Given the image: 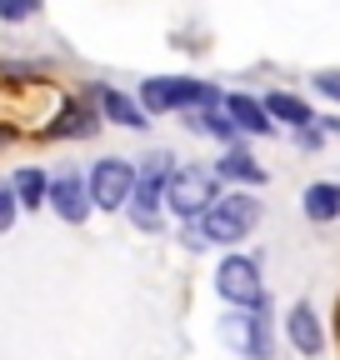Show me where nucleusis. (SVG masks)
<instances>
[{
  "label": "nucleus",
  "instance_id": "3",
  "mask_svg": "<svg viewBox=\"0 0 340 360\" xmlns=\"http://www.w3.org/2000/svg\"><path fill=\"white\" fill-rule=\"evenodd\" d=\"M216 290H221L230 305H240V310H261V305H266L261 270H255V260H245V255H225V260H221Z\"/></svg>",
  "mask_w": 340,
  "mask_h": 360
},
{
  "label": "nucleus",
  "instance_id": "8",
  "mask_svg": "<svg viewBox=\"0 0 340 360\" xmlns=\"http://www.w3.org/2000/svg\"><path fill=\"white\" fill-rule=\"evenodd\" d=\"M225 110H230V120H235V130H245V135H270V110L255 101V96H225Z\"/></svg>",
  "mask_w": 340,
  "mask_h": 360
},
{
  "label": "nucleus",
  "instance_id": "19",
  "mask_svg": "<svg viewBox=\"0 0 340 360\" xmlns=\"http://www.w3.org/2000/svg\"><path fill=\"white\" fill-rule=\"evenodd\" d=\"M15 205H20V200H15V191H11V186H0V231H11Z\"/></svg>",
  "mask_w": 340,
  "mask_h": 360
},
{
  "label": "nucleus",
  "instance_id": "7",
  "mask_svg": "<svg viewBox=\"0 0 340 360\" xmlns=\"http://www.w3.org/2000/svg\"><path fill=\"white\" fill-rule=\"evenodd\" d=\"M46 200H51L55 215L70 220V225H80L85 215H91V186H85L80 175H60V180H51V195H46Z\"/></svg>",
  "mask_w": 340,
  "mask_h": 360
},
{
  "label": "nucleus",
  "instance_id": "16",
  "mask_svg": "<svg viewBox=\"0 0 340 360\" xmlns=\"http://www.w3.org/2000/svg\"><path fill=\"white\" fill-rule=\"evenodd\" d=\"M100 105H105V115H110V120H120V125H131V130H140V125H145L140 105H131V101L120 96V90H100Z\"/></svg>",
  "mask_w": 340,
  "mask_h": 360
},
{
  "label": "nucleus",
  "instance_id": "15",
  "mask_svg": "<svg viewBox=\"0 0 340 360\" xmlns=\"http://www.w3.org/2000/svg\"><path fill=\"white\" fill-rule=\"evenodd\" d=\"M46 135H96V115L85 110V105H75V101H70V105L60 110V120H55Z\"/></svg>",
  "mask_w": 340,
  "mask_h": 360
},
{
  "label": "nucleus",
  "instance_id": "1",
  "mask_svg": "<svg viewBox=\"0 0 340 360\" xmlns=\"http://www.w3.org/2000/svg\"><path fill=\"white\" fill-rule=\"evenodd\" d=\"M255 220H261V200L245 195V191H230V195L210 200V210L200 215V236L216 240V245H235L255 231Z\"/></svg>",
  "mask_w": 340,
  "mask_h": 360
},
{
  "label": "nucleus",
  "instance_id": "22",
  "mask_svg": "<svg viewBox=\"0 0 340 360\" xmlns=\"http://www.w3.org/2000/svg\"><path fill=\"white\" fill-rule=\"evenodd\" d=\"M6 135H11V130H0V141H6Z\"/></svg>",
  "mask_w": 340,
  "mask_h": 360
},
{
  "label": "nucleus",
  "instance_id": "9",
  "mask_svg": "<svg viewBox=\"0 0 340 360\" xmlns=\"http://www.w3.org/2000/svg\"><path fill=\"white\" fill-rule=\"evenodd\" d=\"M285 330H290V345L301 350V355H315V350L325 345V330H320V321H315L310 305H295L290 321H285Z\"/></svg>",
  "mask_w": 340,
  "mask_h": 360
},
{
  "label": "nucleus",
  "instance_id": "14",
  "mask_svg": "<svg viewBox=\"0 0 340 360\" xmlns=\"http://www.w3.org/2000/svg\"><path fill=\"white\" fill-rule=\"evenodd\" d=\"M11 191H15V200H20V205H30V210H35V205H46L51 180L40 175V170H15V186H11Z\"/></svg>",
  "mask_w": 340,
  "mask_h": 360
},
{
  "label": "nucleus",
  "instance_id": "20",
  "mask_svg": "<svg viewBox=\"0 0 340 360\" xmlns=\"http://www.w3.org/2000/svg\"><path fill=\"white\" fill-rule=\"evenodd\" d=\"M315 90H320V96H330V101H340V75H335V70H320V75H315Z\"/></svg>",
  "mask_w": 340,
  "mask_h": 360
},
{
  "label": "nucleus",
  "instance_id": "5",
  "mask_svg": "<svg viewBox=\"0 0 340 360\" xmlns=\"http://www.w3.org/2000/svg\"><path fill=\"white\" fill-rule=\"evenodd\" d=\"M165 180H170V155H150V165L136 175V191H131V220L140 231H155V210L165 200Z\"/></svg>",
  "mask_w": 340,
  "mask_h": 360
},
{
  "label": "nucleus",
  "instance_id": "12",
  "mask_svg": "<svg viewBox=\"0 0 340 360\" xmlns=\"http://www.w3.org/2000/svg\"><path fill=\"white\" fill-rule=\"evenodd\" d=\"M221 175H225V180H240V186H261V180H266V170L255 165V155H250V150H240V146H230V150H225Z\"/></svg>",
  "mask_w": 340,
  "mask_h": 360
},
{
  "label": "nucleus",
  "instance_id": "13",
  "mask_svg": "<svg viewBox=\"0 0 340 360\" xmlns=\"http://www.w3.org/2000/svg\"><path fill=\"white\" fill-rule=\"evenodd\" d=\"M301 200H306V215H310V220H335V215H340V186H325V180H320V186H310Z\"/></svg>",
  "mask_w": 340,
  "mask_h": 360
},
{
  "label": "nucleus",
  "instance_id": "17",
  "mask_svg": "<svg viewBox=\"0 0 340 360\" xmlns=\"http://www.w3.org/2000/svg\"><path fill=\"white\" fill-rule=\"evenodd\" d=\"M195 130H205V135H216V141H235V120H225V115H216V110H205V115H195Z\"/></svg>",
  "mask_w": 340,
  "mask_h": 360
},
{
  "label": "nucleus",
  "instance_id": "10",
  "mask_svg": "<svg viewBox=\"0 0 340 360\" xmlns=\"http://www.w3.org/2000/svg\"><path fill=\"white\" fill-rule=\"evenodd\" d=\"M225 335H230L250 360H261V355H266V315H235V321L225 326Z\"/></svg>",
  "mask_w": 340,
  "mask_h": 360
},
{
  "label": "nucleus",
  "instance_id": "18",
  "mask_svg": "<svg viewBox=\"0 0 340 360\" xmlns=\"http://www.w3.org/2000/svg\"><path fill=\"white\" fill-rule=\"evenodd\" d=\"M30 15H40V0H0V20L20 25V20H30Z\"/></svg>",
  "mask_w": 340,
  "mask_h": 360
},
{
  "label": "nucleus",
  "instance_id": "4",
  "mask_svg": "<svg viewBox=\"0 0 340 360\" xmlns=\"http://www.w3.org/2000/svg\"><path fill=\"white\" fill-rule=\"evenodd\" d=\"M216 101V90H205L200 80H176V75H155L140 85V105L150 115L160 110H181V105H210Z\"/></svg>",
  "mask_w": 340,
  "mask_h": 360
},
{
  "label": "nucleus",
  "instance_id": "2",
  "mask_svg": "<svg viewBox=\"0 0 340 360\" xmlns=\"http://www.w3.org/2000/svg\"><path fill=\"white\" fill-rule=\"evenodd\" d=\"M221 191H216V175L210 170H170V180H165V205L176 210V215H185V220H195V215H205L210 210V200H216Z\"/></svg>",
  "mask_w": 340,
  "mask_h": 360
},
{
  "label": "nucleus",
  "instance_id": "11",
  "mask_svg": "<svg viewBox=\"0 0 340 360\" xmlns=\"http://www.w3.org/2000/svg\"><path fill=\"white\" fill-rule=\"evenodd\" d=\"M261 105L270 110V120H285V125H295V130L315 120V115H310V105H306L301 96H290V90H270V96H266Z\"/></svg>",
  "mask_w": 340,
  "mask_h": 360
},
{
  "label": "nucleus",
  "instance_id": "6",
  "mask_svg": "<svg viewBox=\"0 0 340 360\" xmlns=\"http://www.w3.org/2000/svg\"><path fill=\"white\" fill-rule=\"evenodd\" d=\"M131 191H136V170L131 160H100L91 170V205L100 210H120V205H131Z\"/></svg>",
  "mask_w": 340,
  "mask_h": 360
},
{
  "label": "nucleus",
  "instance_id": "21",
  "mask_svg": "<svg viewBox=\"0 0 340 360\" xmlns=\"http://www.w3.org/2000/svg\"><path fill=\"white\" fill-rule=\"evenodd\" d=\"M320 141H325V135H320V130H315V125H301V146H310V150H315V146H320Z\"/></svg>",
  "mask_w": 340,
  "mask_h": 360
}]
</instances>
